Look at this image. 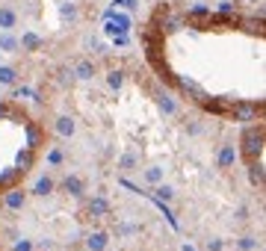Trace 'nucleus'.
Returning a JSON list of instances; mask_svg holds the SVG:
<instances>
[{
  "mask_svg": "<svg viewBox=\"0 0 266 251\" xmlns=\"http://www.w3.org/2000/svg\"><path fill=\"white\" fill-rule=\"evenodd\" d=\"M33 192H35V195H51V192H53V181H51V177H39L35 186H33Z\"/></svg>",
  "mask_w": 266,
  "mask_h": 251,
  "instance_id": "9b49d317",
  "label": "nucleus"
},
{
  "mask_svg": "<svg viewBox=\"0 0 266 251\" xmlns=\"http://www.w3.org/2000/svg\"><path fill=\"white\" fill-rule=\"evenodd\" d=\"M248 3H257V0H248Z\"/></svg>",
  "mask_w": 266,
  "mask_h": 251,
  "instance_id": "b1692460",
  "label": "nucleus"
},
{
  "mask_svg": "<svg viewBox=\"0 0 266 251\" xmlns=\"http://www.w3.org/2000/svg\"><path fill=\"white\" fill-rule=\"evenodd\" d=\"M86 245H89V251H104V248H106V234H104V231H95V234H89Z\"/></svg>",
  "mask_w": 266,
  "mask_h": 251,
  "instance_id": "0eeeda50",
  "label": "nucleus"
},
{
  "mask_svg": "<svg viewBox=\"0 0 266 251\" xmlns=\"http://www.w3.org/2000/svg\"><path fill=\"white\" fill-rule=\"evenodd\" d=\"M6 207H9V210H21V207H24V192H21V189L6 192Z\"/></svg>",
  "mask_w": 266,
  "mask_h": 251,
  "instance_id": "1a4fd4ad",
  "label": "nucleus"
},
{
  "mask_svg": "<svg viewBox=\"0 0 266 251\" xmlns=\"http://www.w3.org/2000/svg\"><path fill=\"white\" fill-rule=\"evenodd\" d=\"M145 181H148V184H160V181H163V168L160 166L145 168Z\"/></svg>",
  "mask_w": 266,
  "mask_h": 251,
  "instance_id": "4468645a",
  "label": "nucleus"
},
{
  "mask_svg": "<svg viewBox=\"0 0 266 251\" xmlns=\"http://www.w3.org/2000/svg\"><path fill=\"white\" fill-rule=\"evenodd\" d=\"M12 251H33V242H30V239H18Z\"/></svg>",
  "mask_w": 266,
  "mask_h": 251,
  "instance_id": "6ab92c4d",
  "label": "nucleus"
},
{
  "mask_svg": "<svg viewBox=\"0 0 266 251\" xmlns=\"http://www.w3.org/2000/svg\"><path fill=\"white\" fill-rule=\"evenodd\" d=\"M51 163H53V166H56V163H62V154H59V151H53V154H51Z\"/></svg>",
  "mask_w": 266,
  "mask_h": 251,
  "instance_id": "4be33fe9",
  "label": "nucleus"
},
{
  "mask_svg": "<svg viewBox=\"0 0 266 251\" xmlns=\"http://www.w3.org/2000/svg\"><path fill=\"white\" fill-rule=\"evenodd\" d=\"M92 216H106L109 213V204H106L104 198H95V201H89V207H86Z\"/></svg>",
  "mask_w": 266,
  "mask_h": 251,
  "instance_id": "9d476101",
  "label": "nucleus"
},
{
  "mask_svg": "<svg viewBox=\"0 0 266 251\" xmlns=\"http://www.w3.org/2000/svg\"><path fill=\"white\" fill-rule=\"evenodd\" d=\"M180 251H195V245H189V242H183V245H180Z\"/></svg>",
  "mask_w": 266,
  "mask_h": 251,
  "instance_id": "5701e85b",
  "label": "nucleus"
},
{
  "mask_svg": "<svg viewBox=\"0 0 266 251\" xmlns=\"http://www.w3.org/2000/svg\"><path fill=\"white\" fill-rule=\"evenodd\" d=\"M92 74H95V65H92V62H89V59H83V62H80V65H77V77H83V80H89V77H92Z\"/></svg>",
  "mask_w": 266,
  "mask_h": 251,
  "instance_id": "2eb2a0df",
  "label": "nucleus"
},
{
  "mask_svg": "<svg viewBox=\"0 0 266 251\" xmlns=\"http://www.w3.org/2000/svg\"><path fill=\"white\" fill-rule=\"evenodd\" d=\"M237 154H240V151H237V145H222V151H219V166L228 168L231 163L237 160Z\"/></svg>",
  "mask_w": 266,
  "mask_h": 251,
  "instance_id": "39448f33",
  "label": "nucleus"
},
{
  "mask_svg": "<svg viewBox=\"0 0 266 251\" xmlns=\"http://www.w3.org/2000/svg\"><path fill=\"white\" fill-rule=\"evenodd\" d=\"M62 186H65V192H68V195H74V198H80V195L86 192V184H83V177H77V174H68V177L62 181Z\"/></svg>",
  "mask_w": 266,
  "mask_h": 251,
  "instance_id": "7ed1b4c3",
  "label": "nucleus"
},
{
  "mask_svg": "<svg viewBox=\"0 0 266 251\" xmlns=\"http://www.w3.org/2000/svg\"><path fill=\"white\" fill-rule=\"evenodd\" d=\"M154 195H157L160 201H172L175 192H172V186H157V189H154Z\"/></svg>",
  "mask_w": 266,
  "mask_h": 251,
  "instance_id": "dca6fc26",
  "label": "nucleus"
},
{
  "mask_svg": "<svg viewBox=\"0 0 266 251\" xmlns=\"http://www.w3.org/2000/svg\"><path fill=\"white\" fill-rule=\"evenodd\" d=\"M18 27V12L12 6H0V33H12Z\"/></svg>",
  "mask_w": 266,
  "mask_h": 251,
  "instance_id": "f03ea898",
  "label": "nucleus"
},
{
  "mask_svg": "<svg viewBox=\"0 0 266 251\" xmlns=\"http://www.w3.org/2000/svg\"><path fill=\"white\" fill-rule=\"evenodd\" d=\"M0 50H3V53H15V50H21V45H18V35L0 33Z\"/></svg>",
  "mask_w": 266,
  "mask_h": 251,
  "instance_id": "423d86ee",
  "label": "nucleus"
},
{
  "mask_svg": "<svg viewBox=\"0 0 266 251\" xmlns=\"http://www.w3.org/2000/svg\"><path fill=\"white\" fill-rule=\"evenodd\" d=\"M243 145H240V151H243V157H246V163H251V160H260L263 157V124L257 121V124H251L246 133H243V139H240Z\"/></svg>",
  "mask_w": 266,
  "mask_h": 251,
  "instance_id": "f257e3e1",
  "label": "nucleus"
},
{
  "mask_svg": "<svg viewBox=\"0 0 266 251\" xmlns=\"http://www.w3.org/2000/svg\"><path fill=\"white\" fill-rule=\"evenodd\" d=\"M133 166H136V154H124V157H122V168H124V171H130Z\"/></svg>",
  "mask_w": 266,
  "mask_h": 251,
  "instance_id": "f3484780",
  "label": "nucleus"
},
{
  "mask_svg": "<svg viewBox=\"0 0 266 251\" xmlns=\"http://www.w3.org/2000/svg\"><path fill=\"white\" fill-rule=\"evenodd\" d=\"M62 15H65V18H77V9H74V3H65V6H62Z\"/></svg>",
  "mask_w": 266,
  "mask_h": 251,
  "instance_id": "aec40b11",
  "label": "nucleus"
},
{
  "mask_svg": "<svg viewBox=\"0 0 266 251\" xmlns=\"http://www.w3.org/2000/svg\"><path fill=\"white\" fill-rule=\"evenodd\" d=\"M106 83H109V89H122V83H124V71L112 68V71L106 74Z\"/></svg>",
  "mask_w": 266,
  "mask_h": 251,
  "instance_id": "ddd939ff",
  "label": "nucleus"
},
{
  "mask_svg": "<svg viewBox=\"0 0 266 251\" xmlns=\"http://www.w3.org/2000/svg\"><path fill=\"white\" fill-rule=\"evenodd\" d=\"M0 83L3 86H15L18 83V71L12 65H0Z\"/></svg>",
  "mask_w": 266,
  "mask_h": 251,
  "instance_id": "6e6552de",
  "label": "nucleus"
},
{
  "mask_svg": "<svg viewBox=\"0 0 266 251\" xmlns=\"http://www.w3.org/2000/svg\"><path fill=\"white\" fill-rule=\"evenodd\" d=\"M254 245H257V242H254V236H243V239H240V248H243V251H251Z\"/></svg>",
  "mask_w": 266,
  "mask_h": 251,
  "instance_id": "a211bd4d",
  "label": "nucleus"
},
{
  "mask_svg": "<svg viewBox=\"0 0 266 251\" xmlns=\"http://www.w3.org/2000/svg\"><path fill=\"white\" fill-rule=\"evenodd\" d=\"M56 130H59V136H71L74 133V121L68 116H59L56 118Z\"/></svg>",
  "mask_w": 266,
  "mask_h": 251,
  "instance_id": "f8f14e48",
  "label": "nucleus"
},
{
  "mask_svg": "<svg viewBox=\"0 0 266 251\" xmlns=\"http://www.w3.org/2000/svg\"><path fill=\"white\" fill-rule=\"evenodd\" d=\"M18 45H21V50H30V53H33V50H39L45 42H42V35H35V33H24L18 39Z\"/></svg>",
  "mask_w": 266,
  "mask_h": 251,
  "instance_id": "20e7f679",
  "label": "nucleus"
},
{
  "mask_svg": "<svg viewBox=\"0 0 266 251\" xmlns=\"http://www.w3.org/2000/svg\"><path fill=\"white\" fill-rule=\"evenodd\" d=\"M207 251H222V239H210V242H207Z\"/></svg>",
  "mask_w": 266,
  "mask_h": 251,
  "instance_id": "412c9836",
  "label": "nucleus"
}]
</instances>
